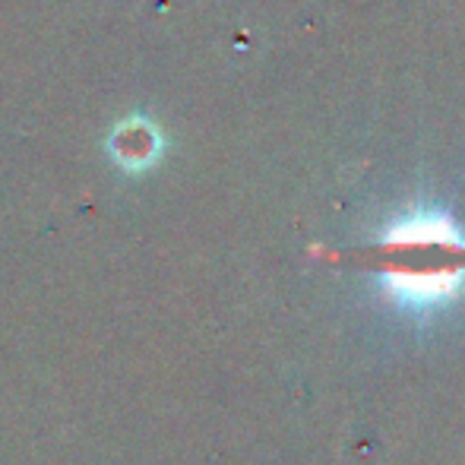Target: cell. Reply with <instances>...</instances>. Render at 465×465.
<instances>
[{"instance_id": "obj_1", "label": "cell", "mask_w": 465, "mask_h": 465, "mask_svg": "<svg viewBox=\"0 0 465 465\" xmlns=\"http://www.w3.org/2000/svg\"><path fill=\"white\" fill-rule=\"evenodd\" d=\"M386 244H390V251L415 253V263L396 260L392 266H386V285L405 304H440V301L453 298L460 292L465 266L456 263V257L430 260L434 253L465 251L460 228L450 219L430 213L411 215V219L399 222L396 228H390Z\"/></svg>"}]
</instances>
